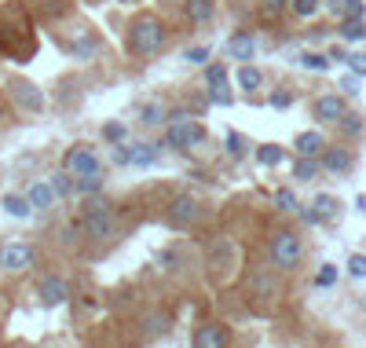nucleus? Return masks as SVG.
I'll use <instances>...</instances> for the list:
<instances>
[{
    "label": "nucleus",
    "mask_w": 366,
    "mask_h": 348,
    "mask_svg": "<svg viewBox=\"0 0 366 348\" xmlns=\"http://www.w3.org/2000/svg\"><path fill=\"white\" fill-rule=\"evenodd\" d=\"M165 41H168V26H165L162 15H154V11H139V15L128 22L125 44H128V55L132 59H154L165 48Z\"/></svg>",
    "instance_id": "f257e3e1"
},
{
    "label": "nucleus",
    "mask_w": 366,
    "mask_h": 348,
    "mask_svg": "<svg viewBox=\"0 0 366 348\" xmlns=\"http://www.w3.org/2000/svg\"><path fill=\"white\" fill-rule=\"evenodd\" d=\"M238 268H242V246L234 238L224 235L205 250V275L216 290H227L231 282L238 279Z\"/></svg>",
    "instance_id": "f03ea898"
},
{
    "label": "nucleus",
    "mask_w": 366,
    "mask_h": 348,
    "mask_svg": "<svg viewBox=\"0 0 366 348\" xmlns=\"http://www.w3.org/2000/svg\"><path fill=\"white\" fill-rule=\"evenodd\" d=\"M268 261H271L274 272H282V275L297 272V268L304 264V238H300V231L274 227L268 235Z\"/></svg>",
    "instance_id": "7ed1b4c3"
},
{
    "label": "nucleus",
    "mask_w": 366,
    "mask_h": 348,
    "mask_svg": "<svg viewBox=\"0 0 366 348\" xmlns=\"http://www.w3.org/2000/svg\"><path fill=\"white\" fill-rule=\"evenodd\" d=\"M77 231H81L85 238H92L96 246H110V242H117V235H121V224H117V213L110 205L88 202L81 209V216H77Z\"/></svg>",
    "instance_id": "20e7f679"
},
{
    "label": "nucleus",
    "mask_w": 366,
    "mask_h": 348,
    "mask_svg": "<svg viewBox=\"0 0 366 348\" xmlns=\"http://www.w3.org/2000/svg\"><path fill=\"white\" fill-rule=\"evenodd\" d=\"M202 139H205V128L194 118H187V114H168V125H165V132L158 139V147L176 150V154H191Z\"/></svg>",
    "instance_id": "39448f33"
},
{
    "label": "nucleus",
    "mask_w": 366,
    "mask_h": 348,
    "mask_svg": "<svg viewBox=\"0 0 366 348\" xmlns=\"http://www.w3.org/2000/svg\"><path fill=\"white\" fill-rule=\"evenodd\" d=\"M202 220H205V202L194 195V191H176V195L165 202V227L191 231Z\"/></svg>",
    "instance_id": "423d86ee"
},
{
    "label": "nucleus",
    "mask_w": 366,
    "mask_h": 348,
    "mask_svg": "<svg viewBox=\"0 0 366 348\" xmlns=\"http://www.w3.org/2000/svg\"><path fill=\"white\" fill-rule=\"evenodd\" d=\"M37 268V246L30 238H8L0 246V272L4 275H26Z\"/></svg>",
    "instance_id": "0eeeda50"
},
{
    "label": "nucleus",
    "mask_w": 366,
    "mask_h": 348,
    "mask_svg": "<svg viewBox=\"0 0 366 348\" xmlns=\"http://www.w3.org/2000/svg\"><path fill=\"white\" fill-rule=\"evenodd\" d=\"M191 348H234V333L220 319H202L191 330Z\"/></svg>",
    "instance_id": "6e6552de"
},
{
    "label": "nucleus",
    "mask_w": 366,
    "mask_h": 348,
    "mask_svg": "<svg viewBox=\"0 0 366 348\" xmlns=\"http://www.w3.org/2000/svg\"><path fill=\"white\" fill-rule=\"evenodd\" d=\"M62 169L73 176H96V173H103V158L92 143H73L62 154Z\"/></svg>",
    "instance_id": "1a4fd4ad"
},
{
    "label": "nucleus",
    "mask_w": 366,
    "mask_h": 348,
    "mask_svg": "<svg viewBox=\"0 0 366 348\" xmlns=\"http://www.w3.org/2000/svg\"><path fill=\"white\" fill-rule=\"evenodd\" d=\"M282 272H274V268H253L250 279H245V286H250V297L253 301H264V304H274L282 297V282H279Z\"/></svg>",
    "instance_id": "9d476101"
},
{
    "label": "nucleus",
    "mask_w": 366,
    "mask_h": 348,
    "mask_svg": "<svg viewBox=\"0 0 366 348\" xmlns=\"http://www.w3.org/2000/svg\"><path fill=\"white\" fill-rule=\"evenodd\" d=\"M8 96H11V103H15L22 114H41V110L48 107L44 92H41V88H37L33 81H26V77H15V81H8Z\"/></svg>",
    "instance_id": "9b49d317"
},
{
    "label": "nucleus",
    "mask_w": 366,
    "mask_h": 348,
    "mask_svg": "<svg viewBox=\"0 0 366 348\" xmlns=\"http://www.w3.org/2000/svg\"><path fill=\"white\" fill-rule=\"evenodd\" d=\"M345 114H348V107H345L341 92H322V96L311 99V118H315L319 125H337Z\"/></svg>",
    "instance_id": "f8f14e48"
},
{
    "label": "nucleus",
    "mask_w": 366,
    "mask_h": 348,
    "mask_svg": "<svg viewBox=\"0 0 366 348\" xmlns=\"http://www.w3.org/2000/svg\"><path fill=\"white\" fill-rule=\"evenodd\" d=\"M70 297H73V290L62 275H44L41 282H37V301H41L44 308H62Z\"/></svg>",
    "instance_id": "ddd939ff"
},
{
    "label": "nucleus",
    "mask_w": 366,
    "mask_h": 348,
    "mask_svg": "<svg viewBox=\"0 0 366 348\" xmlns=\"http://www.w3.org/2000/svg\"><path fill=\"white\" fill-rule=\"evenodd\" d=\"M168 330H173V315H168L165 308H150V312H143V315L136 319V333H139V341L165 338Z\"/></svg>",
    "instance_id": "4468645a"
},
{
    "label": "nucleus",
    "mask_w": 366,
    "mask_h": 348,
    "mask_svg": "<svg viewBox=\"0 0 366 348\" xmlns=\"http://www.w3.org/2000/svg\"><path fill=\"white\" fill-rule=\"evenodd\" d=\"M351 150L345 143H326L322 154H319V165H322V173H333V176H345L351 173Z\"/></svg>",
    "instance_id": "2eb2a0df"
},
{
    "label": "nucleus",
    "mask_w": 366,
    "mask_h": 348,
    "mask_svg": "<svg viewBox=\"0 0 366 348\" xmlns=\"http://www.w3.org/2000/svg\"><path fill=\"white\" fill-rule=\"evenodd\" d=\"M224 55L231 62H253L256 59V33H250V30L231 33L227 44H224Z\"/></svg>",
    "instance_id": "dca6fc26"
},
{
    "label": "nucleus",
    "mask_w": 366,
    "mask_h": 348,
    "mask_svg": "<svg viewBox=\"0 0 366 348\" xmlns=\"http://www.w3.org/2000/svg\"><path fill=\"white\" fill-rule=\"evenodd\" d=\"M183 19L191 26H209L216 19V0H187L183 4Z\"/></svg>",
    "instance_id": "f3484780"
},
{
    "label": "nucleus",
    "mask_w": 366,
    "mask_h": 348,
    "mask_svg": "<svg viewBox=\"0 0 366 348\" xmlns=\"http://www.w3.org/2000/svg\"><path fill=\"white\" fill-rule=\"evenodd\" d=\"M322 11L341 22V19H363L366 4H363V0H322Z\"/></svg>",
    "instance_id": "a211bd4d"
},
{
    "label": "nucleus",
    "mask_w": 366,
    "mask_h": 348,
    "mask_svg": "<svg viewBox=\"0 0 366 348\" xmlns=\"http://www.w3.org/2000/svg\"><path fill=\"white\" fill-rule=\"evenodd\" d=\"M26 198L33 202V209H51V205L59 202L55 187H51V180H33V184L26 187Z\"/></svg>",
    "instance_id": "6ab92c4d"
},
{
    "label": "nucleus",
    "mask_w": 366,
    "mask_h": 348,
    "mask_svg": "<svg viewBox=\"0 0 366 348\" xmlns=\"http://www.w3.org/2000/svg\"><path fill=\"white\" fill-rule=\"evenodd\" d=\"M0 209H4L8 216H15V220H30V216L37 213L33 202L26 198V195H19V191H8V195L0 198Z\"/></svg>",
    "instance_id": "aec40b11"
},
{
    "label": "nucleus",
    "mask_w": 366,
    "mask_h": 348,
    "mask_svg": "<svg viewBox=\"0 0 366 348\" xmlns=\"http://www.w3.org/2000/svg\"><path fill=\"white\" fill-rule=\"evenodd\" d=\"M322 147H326V136L319 132V128L297 132V139H293V150H297V154H304V158H319V154H322Z\"/></svg>",
    "instance_id": "412c9836"
},
{
    "label": "nucleus",
    "mask_w": 366,
    "mask_h": 348,
    "mask_svg": "<svg viewBox=\"0 0 366 348\" xmlns=\"http://www.w3.org/2000/svg\"><path fill=\"white\" fill-rule=\"evenodd\" d=\"M234 81H238L242 92H260V88H264V70L253 67V62H238V70H234Z\"/></svg>",
    "instance_id": "4be33fe9"
},
{
    "label": "nucleus",
    "mask_w": 366,
    "mask_h": 348,
    "mask_svg": "<svg viewBox=\"0 0 366 348\" xmlns=\"http://www.w3.org/2000/svg\"><path fill=\"white\" fill-rule=\"evenodd\" d=\"M158 143H128V165H136V169H150L154 162H158Z\"/></svg>",
    "instance_id": "5701e85b"
},
{
    "label": "nucleus",
    "mask_w": 366,
    "mask_h": 348,
    "mask_svg": "<svg viewBox=\"0 0 366 348\" xmlns=\"http://www.w3.org/2000/svg\"><path fill=\"white\" fill-rule=\"evenodd\" d=\"M139 125L147 128H158V125H168V110L162 99H150V103H139Z\"/></svg>",
    "instance_id": "b1692460"
},
{
    "label": "nucleus",
    "mask_w": 366,
    "mask_h": 348,
    "mask_svg": "<svg viewBox=\"0 0 366 348\" xmlns=\"http://www.w3.org/2000/svg\"><path fill=\"white\" fill-rule=\"evenodd\" d=\"M103 187H107L103 173H96V176H73V195L77 198H96Z\"/></svg>",
    "instance_id": "393cba45"
},
{
    "label": "nucleus",
    "mask_w": 366,
    "mask_h": 348,
    "mask_svg": "<svg viewBox=\"0 0 366 348\" xmlns=\"http://www.w3.org/2000/svg\"><path fill=\"white\" fill-rule=\"evenodd\" d=\"M319 173H322L319 158H304V154H297V162H293V180L297 184H311Z\"/></svg>",
    "instance_id": "a878e982"
},
{
    "label": "nucleus",
    "mask_w": 366,
    "mask_h": 348,
    "mask_svg": "<svg viewBox=\"0 0 366 348\" xmlns=\"http://www.w3.org/2000/svg\"><path fill=\"white\" fill-rule=\"evenodd\" d=\"M286 11H290L293 19L308 22V19H315L319 11H322V0H290V4H286Z\"/></svg>",
    "instance_id": "bb28decb"
},
{
    "label": "nucleus",
    "mask_w": 366,
    "mask_h": 348,
    "mask_svg": "<svg viewBox=\"0 0 366 348\" xmlns=\"http://www.w3.org/2000/svg\"><path fill=\"white\" fill-rule=\"evenodd\" d=\"M337 33H341V41L359 44V41H366V22H363V19H341Z\"/></svg>",
    "instance_id": "cd10ccee"
},
{
    "label": "nucleus",
    "mask_w": 366,
    "mask_h": 348,
    "mask_svg": "<svg viewBox=\"0 0 366 348\" xmlns=\"http://www.w3.org/2000/svg\"><path fill=\"white\" fill-rule=\"evenodd\" d=\"M253 158L271 169V165H282V162H286V147H279V143H260V147L253 150Z\"/></svg>",
    "instance_id": "c85d7f7f"
},
{
    "label": "nucleus",
    "mask_w": 366,
    "mask_h": 348,
    "mask_svg": "<svg viewBox=\"0 0 366 348\" xmlns=\"http://www.w3.org/2000/svg\"><path fill=\"white\" fill-rule=\"evenodd\" d=\"M202 85H205V88L227 85V62H205V70H202Z\"/></svg>",
    "instance_id": "c756f323"
},
{
    "label": "nucleus",
    "mask_w": 366,
    "mask_h": 348,
    "mask_svg": "<svg viewBox=\"0 0 366 348\" xmlns=\"http://www.w3.org/2000/svg\"><path fill=\"white\" fill-rule=\"evenodd\" d=\"M304 70H315V73H326L330 70V55H322V51H304V55L297 59Z\"/></svg>",
    "instance_id": "7c9ffc66"
},
{
    "label": "nucleus",
    "mask_w": 366,
    "mask_h": 348,
    "mask_svg": "<svg viewBox=\"0 0 366 348\" xmlns=\"http://www.w3.org/2000/svg\"><path fill=\"white\" fill-rule=\"evenodd\" d=\"M103 139H107V143L114 147V143H128V128L121 125V121H103Z\"/></svg>",
    "instance_id": "2f4dec72"
},
{
    "label": "nucleus",
    "mask_w": 366,
    "mask_h": 348,
    "mask_svg": "<svg viewBox=\"0 0 366 348\" xmlns=\"http://www.w3.org/2000/svg\"><path fill=\"white\" fill-rule=\"evenodd\" d=\"M337 128H341V136H345V139H359V136H363V118H359V114H351V110H348L345 118L337 121Z\"/></svg>",
    "instance_id": "473e14b6"
},
{
    "label": "nucleus",
    "mask_w": 366,
    "mask_h": 348,
    "mask_svg": "<svg viewBox=\"0 0 366 348\" xmlns=\"http://www.w3.org/2000/svg\"><path fill=\"white\" fill-rule=\"evenodd\" d=\"M48 180H51V187H55V195H59V198H70V195H73V173L59 169V173H51Z\"/></svg>",
    "instance_id": "72a5a7b5"
},
{
    "label": "nucleus",
    "mask_w": 366,
    "mask_h": 348,
    "mask_svg": "<svg viewBox=\"0 0 366 348\" xmlns=\"http://www.w3.org/2000/svg\"><path fill=\"white\" fill-rule=\"evenodd\" d=\"M205 99L213 103V107H231L234 96H231V81L227 85H216V88H205Z\"/></svg>",
    "instance_id": "f704fd0d"
},
{
    "label": "nucleus",
    "mask_w": 366,
    "mask_h": 348,
    "mask_svg": "<svg viewBox=\"0 0 366 348\" xmlns=\"http://www.w3.org/2000/svg\"><path fill=\"white\" fill-rule=\"evenodd\" d=\"M268 107L271 110H290L293 107V92L290 88H274V92L268 96Z\"/></svg>",
    "instance_id": "c9c22d12"
},
{
    "label": "nucleus",
    "mask_w": 366,
    "mask_h": 348,
    "mask_svg": "<svg viewBox=\"0 0 366 348\" xmlns=\"http://www.w3.org/2000/svg\"><path fill=\"white\" fill-rule=\"evenodd\" d=\"M274 205H279V209L282 213H297L300 209V202H297V195H293V191H274Z\"/></svg>",
    "instance_id": "e433bc0d"
},
{
    "label": "nucleus",
    "mask_w": 366,
    "mask_h": 348,
    "mask_svg": "<svg viewBox=\"0 0 366 348\" xmlns=\"http://www.w3.org/2000/svg\"><path fill=\"white\" fill-rule=\"evenodd\" d=\"M311 209H315L322 220H330V216L337 213V198H330V195H319L315 202H311Z\"/></svg>",
    "instance_id": "4c0bfd02"
},
{
    "label": "nucleus",
    "mask_w": 366,
    "mask_h": 348,
    "mask_svg": "<svg viewBox=\"0 0 366 348\" xmlns=\"http://www.w3.org/2000/svg\"><path fill=\"white\" fill-rule=\"evenodd\" d=\"M209 55H213V48H209V44H198V48H187V51H183V62L198 67V62H209Z\"/></svg>",
    "instance_id": "58836bf2"
},
{
    "label": "nucleus",
    "mask_w": 366,
    "mask_h": 348,
    "mask_svg": "<svg viewBox=\"0 0 366 348\" xmlns=\"http://www.w3.org/2000/svg\"><path fill=\"white\" fill-rule=\"evenodd\" d=\"M345 268H348L351 279H366V253H351Z\"/></svg>",
    "instance_id": "ea45409f"
},
{
    "label": "nucleus",
    "mask_w": 366,
    "mask_h": 348,
    "mask_svg": "<svg viewBox=\"0 0 366 348\" xmlns=\"http://www.w3.org/2000/svg\"><path fill=\"white\" fill-rule=\"evenodd\" d=\"M224 147L231 150V158H242V154H245V139H242L238 132H227V136H224Z\"/></svg>",
    "instance_id": "a19ab883"
},
{
    "label": "nucleus",
    "mask_w": 366,
    "mask_h": 348,
    "mask_svg": "<svg viewBox=\"0 0 366 348\" xmlns=\"http://www.w3.org/2000/svg\"><path fill=\"white\" fill-rule=\"evenodd\" d=\"M333 282H337V264H322L315 275V286H333Z\"/></svg>",
    "instance_id": "79ce46f5"
},
{
    "label": "nucleus",
    "mask_w": 366,
    "mask_h": 348,
    "mask_svg": "<svg viewBox=\"0 0 366 348\" xmlns=\"http://www.w3.org/2000/svg\"><path fill=\"white\" fill-rule=\"evenodd\" d=\"M345 62H348V70L356 77H366V55H348Z\"/></svg>",
    "instance_id": "37998d69"
},
{
    "label": "nucleus",
    "mask_w": 366,
    "mask_h": 348,
    "mask_svg": "<svg viewBox=\"0 0 366 348\" xmlns=\"http://www.w3.org/2000/svg\"><path fill=\"white\" fill-rule=\"evenodd\" d=\"M341 92H345V96H356V92H359V77H356V73L341 77Z\"/></svg>",
    "instance_id": "c03bdc74"
},
{
    "label": "nucleus",
    "mask_w": 366,
    "mask_h": 348,
    "mask_svg": "<svg viewBox=\"0 0 366 348\" xmlns=\"http://www.w3.org/2000/svg\"><path fill=\"white\" fill-rule=\"evenodd\" d=\"M256 4H260V11H268V15H271V11H282L290 0H256Z\"/></svg>",
    "instance_id": "a18cd8bd"
}]
</instances>
